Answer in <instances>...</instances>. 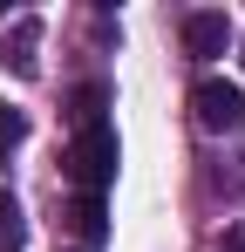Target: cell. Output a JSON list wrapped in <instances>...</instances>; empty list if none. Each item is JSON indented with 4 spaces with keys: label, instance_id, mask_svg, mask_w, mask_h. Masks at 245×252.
Instances as JSON below:
<instances>
[{
    "label": "cell",
    "instance_id": "obj_2",
    "mask_svg": "<svg viewBox=\"0 0 245 252\" xmlns=\"http://www.w3.org/2000/svg\"><path fill=\"white\" fill-rule=\"evenodd\" d=\"M191 116H198V129H211V136L239 129L245 123V89L225 82V75H204V82L191 89Z\"/></svg>",
    "mask_w": 245,
    "mask_h": 252
},
{
    "label": "cell",
    "instance_id": "obj_6",
    "mask_svg": "<svg viewBox=\"0 0 245 252\" xmlns=\"http://www.w3.org/2000/svg\"><path fill=\"white\" fill-rule=\"evenodd\" d=\"M21 239H28V225H21V205L0 191V252H21Z\"/></svg>",
    "mask_w": 245,
    "mask_h": 252
},
{
    "label": "cell",
    "instance_id": "obj_7",
    "mask_svg": "<svg viewBox=\"0 0 245 252\" xmlns=\"http://www.w3.org/2000/svg\"><path fill=\"white\" fill-rule=\"evenodd\" d=\"M102 102H109V95H102L95 82L75 89V123H82V129H95V123H102Z\"/></svg>",
    "mask_w": 245,
    "mask_h": 252
},
{
    "label": "cell",
    "instance_id": "obj_9",
    "mask_svg": "<svg viewBox=\"0 0 245 252\" xmlns=\"http://www.w3.org/2000/svg\"><path fill=\"white\" fill-rule=\"evenodd\" d=\"M218 252H245V218L232 225V232H225V246H218Z\"/></svg>",
    "mask_w": 245,
    "mask_h": 252
},
{
    "label": "cell",
    "instance_id": "obj_5",
    "mask_svg": "<svg viewBox=\"0 0 245 252\" xmlns=\"http://www.w3.org/2000/svg\"><path fill=\"white\" fill-rule=\"evenodd\" d=\"M68 225H75L82 246H102V232H109V225H102V198H75V205H68Z\"/></svg>",
    "mask_w": 245,
    "mask_h": 252
},
{
    "label": "cell",
    "instance_id": "obj_8",
    "mask_svg": "<svg viewBox=\"0 0 245 252\" xmlns=\"http://www.w3.org/2000/svg\"><path fill=\"white\" fill-rule=\"evenodd\" d=\"M21 136H28V116H21V109H0V164H7V150H14Z\"/></svg>",
    "mask_w": 245,
    "mask_h": 252
},
{
    "label": "cell",
    "instance_id": "obj_1",
    "mask_svg": "<svg viewBox=\"0 0 245 252\" xmlns=\"http://www.w3.org/2000/svg\"><path fill=\"white\" fill-rule=\"evenodd\" d=\"M68 177H75L82 198H102V184L116 177V129H109V123H95V129L75 136V150H68Z\"/></svg>",
    "mask_w": 245,
    "mask_h": 252
},
{
    "label": "cell",
    "instance_id": "obj_4",
    "mask_svg": "<svg viewBox=\"0 0 245 252\" xmlns=\"http://www.w3.org/2000/svg\"><path fill=\"white\" fill-rule=\"evenodd\" d=\"M184 48H191L198 62L225 55V48H232V21H225V14H211V7H204V14H184Z\"/></svg>",
    "mask_w": 245,
    "mask_h": 252
},
{
    "label": "cell",
    "instance_id": "obj_3",
    "mask_svg": "<svg viewBox=\"0 0 245 252\" xmlns=\"http://www.w3.org/2000/svg\"><path fill=\"white\" fill-rule=\"evenodd\" d=\"M0 68H7L14 82H34L41 75V21L34 14H14V21L0 28Z\"/></svg>",
    "mask_w": 245,
    "mask_h": 252
}]
</instances>
